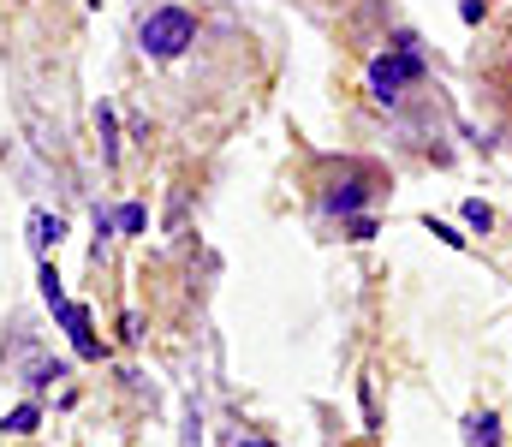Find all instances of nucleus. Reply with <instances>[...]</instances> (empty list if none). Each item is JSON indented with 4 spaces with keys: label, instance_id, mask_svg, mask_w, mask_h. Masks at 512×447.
I'll return each mask as SVG.
<instances>
[{
    "label": "nucleus",
    "instance_id": "1",
    "mask_svg": "<svg viewBox=\"0 0 512 447\" xmlns=\"http://www.w3.org/2000/svg\"><path fill=\"white\" fill-rule=\"evenodd\" d=\"M137 42H143V54L173 60V54H185V48L197 42V18H191L185 6H155V12L137 24Z\"/></svg>",
    "mask_w": 512,
    "mask_h": 447
},
{
    "label": "nucleus",
    "instance_id": "2",
    "mask_svg": "<svg viewBox=\"0 0 512 447\" xmlns=\"http://www.w3.org/2000/svg\"><path fill=\"white\" fill-rule=\"evenodd\" d=\"M417 78H423V60H417L411 48L382 54V60L370 66V90H376V102H387V108H393V102H399V90H405V84H417Z\"/></svg>",
    "mask_w": 512,
    "mask_h": 447
},
{
    "label": "nucleus",
    "instance_id": "3",
    "mask_svg": "<svg viewBox=\"0 0 512 447\" xmlns=\"http://www.w3.org/2000/svg\"><path fill=\"white\" fill-rule=\"evenodd\" d=\"M483 78H489V90L501 96V108L512 114V30L501 36V48H495V60H489V72H483Z\"/></svg>",
    "mask_w": 512,
    "mask_h": 447
},
{
    "label": "nucleus",
    "instance_id": "4",
    "mask_svg": "<svg viewBox=\"0 0 512 447\" xmlns=\"http://www.w3.org/2000/svg\"><path fill=\"white\" fill-rule=\"evenodd\" d=\"M465 436H471L477 447H495V442H501V418H495V412H483V418H471V430H465Z\"/></svg>",
    "mask_w": 512,
    "mask_h": 447
},
{
    "label": "nucleus",
    "instance_id": "5",
    "mask_svg": "<svg viewBox=\"0 0 512 447\" xmlns=\"http://www.w3.org/2000/svg\"><path fill=\"white\" fill-rule=\"evenodd\" d=\"M60 233H66V227H60V221H48V215H36V221H30V245H36V251L60 245Z\"/></svg>",
    "mask_w": 512,
    "mask_h": 447
},
{
    "label": "nucleus",
    "instance_id": "6",
    "mask_svg": "<svg viewBox=\"0 0 512 447\" xmlns=\"http://www.w3.org/2000/svg\"><path fill=\"white\" fill-rule=\"evenodd\" d=\"M364 197H370V191H364V179H352L346 191H334V197H328V209H358Z\"/></svg>",
    "mask_w": 512,
    "mask_h": 447
},
{
    "label": "nucleus",
    "instance_id": "7",
    "mask_svg": "<svg viewBox=\"0 0 512 447\" xmlns=\"http://www.w3.org/2000/svg\"><path fill=\"white\" fill-rule=\"evenodd\" d=\"M465 221H471V227H483V233H489V221H495V215H489V209H483V203H465Z\"/></svg>",
    "mask_w": 512,
    "mask_h": 447
},
{
    "label": "nucleus",
    "instance_id": "8",
    "mask_svg": "<svg viewBox=\"0 0 512 447\" xmlns=\"http://www.w3.org/2000/svg\"><path fill=\"white\" fill-rule=\"evenodd\" d=\"M30 424H36V406H24V412H12V418H6V430H30Z\"/></svg>",
    "mask_w": 512,
    "mask_h": 447
},
{
    "label": "nucleus",
    "instance_id": "9",
    "mask_svg": "<svg viewBox=\"0 0 512 447\" xmlns=\"http://www.w3.org/2000/svg\"><path fill=\"white\" fill-rule=\"evenodd\" d=\"M239 447H268V442H239Z\"/></svg>",
    "mask_w": 512,
    "mask_h": 447
}]
</instances>
